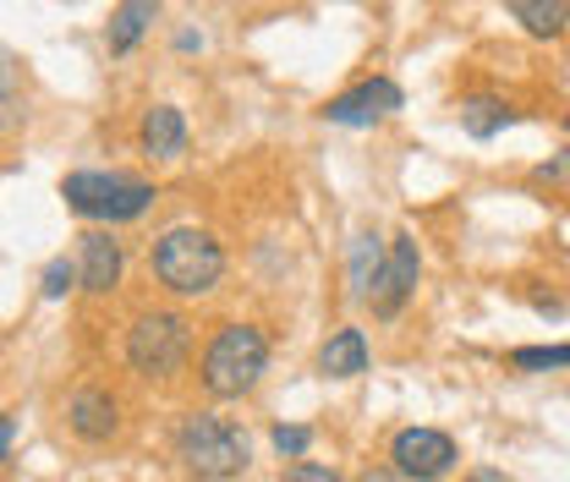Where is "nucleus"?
I'll return each instance as SVG.
<instances>
[{
  "label": "nucleus",
  "mask_w": 570,
  "mask_h": 482,
  "mask_svg": "<svg viewBox=\"0 0 570 482\" xmlns=\"http://www.w3.org/2000/svg\"><path fill=\"white\" fill-rule=\"evenodd\" d=\"M176 466L193 482H236L253 466V439L247 427H236L230 416L219 412H187L176 422Z\"/></svg>",
  "instance_id": "nucleus-1"
},
{
  "label": "nucleus",
  "mask_w": 570,
  "mask_h": 482,
  "mask_svg": "<svg viewBox=\"0 0 570 482\" xmlns=\"http://www.w3.org/2000/svg\"><path fill=\"white\" fill-rule=\"evenodd\" d=\"M148 269H154V279H159L170 296L198 302V296H214L219 279H225V247L214 242V230L170 225V230L148 247Z\"/></svg>",
  "instance_id": "nucleus-2"
},
{
  "label": "nucleus",
  "mask_w": 570,
  "mask_h": 482,
  "mask_svg": "<svg viewBox=\"0 0 570 482\" xmlns=\"http://www.w3.org/2000/svg\"><path fill=\"white\" fill-rule=\"evenodd\" d=\"M269 373V335L258 324H219L214 341L204 345V390L209 401H242L258 390V378Z\"/></svg>",
  "instance_id": "nucleus-3"
},
{
  "label": "nucleus",
  "mask_w": 570,
  "mask_h": 482,
  "mask_svg": "<svg viewBox=\"0 0 570 482\" xmlns=\"http://www.w3.org/2000/svg\"><path fill=\"white\" fill-rule=\"evenodd\" d=\"M61 198L71 214H82L94 225H127L154 208V181L127 176V170H71L61 181Z\"/></svg>",
  "instance_id": "nucleus-4"
},
{
  "label": "nucleus",
  "mask_w": 570,
  "mask_h": 482,
  "mask_svg": "<svg viewBox=\"0 0 570 482\" xmlns=\"http://www.w3.org/2000/svg\"><path fill=\"white\" fill-rule=\"evenodd\" d=\"M193 356V318L176 307H148L127 329V367L138 378H176Z\"/></svg>",
  "instance_id": "nucleus-5"
},
{
  "label": "nucleus",
  "mask_w": 570,
  "mask_h": 482,
  "mask_svg": "<svg viewBox=\"0 0 570 482\" xmlns=\"http://www.w3.org/2000/svg\"><path fill=\"white\" fill-rule=\"evenodd\" d=\"M417 279H423V253H417V236L401 230L390 247H384V264H379V279L367 291V307L379 318H401L406 302L417 296Z\"/></svg>",
  "instance_id": "nucleus-6"
},
{
  "label": "nucleus",
  "mask_w": 570,
  "mask_h": 482,
  "mask_svg": "<svg viewBox=\"0 0 570 482\" xmlns=\"http://www.w3.org/2000/svg\"><path fill=\"white\" fill-rule=\"evenodd\" d=\"M390 466H401L406 478H417V482H444L461 466V450L439 427H401L390 439Z\"/></svg>",
  "instance_id": "nucleus-7"
},
{
  "label": "nucleus",
  "mask_w": 570,
  "mask_h": 482,
  "mask_svg": "<svg viewBox=\"0 0 570 482\" xmlns=\"http://www.w3.org/2000/svg\"><path fill=\"white\" fill-rule=\"evenodd\" d=\"M401 105H406V94H401L395 77H362V82H352L346 94H335V99L324 105V121H330V127H379V121H390Z\"/></svg>",
  "instance_id": "nucleus-8"
},
{
  "label": "nucleus",
  "mask_w": 570,
  "mask_h": 482,
  "mask_svg": "<svg viewBox=\"0 0 570 482\" xmlns=\"http://www.w3.org/2000/svg\"><path fill=\"white\" fill-rule=\"evenodd\" d=\"M67 433L82 444H110L121 433V401L99 384H82L67 395Z\"/></svg>",
  "instance_id": "nucleus-9"
},
{
  "label": "nucleus",
  "mask_w": 570,
  "mask_h": 482,
  "mask_svg": "<svg viewBox=\"0 0 570 482\" xmlns=\"http://www.w3.org/2000/svg\"><path fill=\"white\" fill-rule=\"evenodd\" d=\"M121 269H127V253H121V242L110 236V225L88 230L82 247H77V285H82L88 296H110V291L121 285Z\"/></svg>",
  "instance_id": "nucleus-10"
},
{
  "label": "nucleus",
  "mask_w": 570,
  "mask_h": 482,
  "mask_svg": "<svg viewBox=\"0 0 570 482\" xmlns=\"http://www.w3.org/2000/svg\"><path fill=\"white\" fill-rule=\"evenodd\" d=\"M138 142H142V154H154V159H181V154H187V116H181L176 105L142 110Z\"/></svg>",
  "instance_id": "nucleus-11"
},
{
  "label": "nucleus",
  "mask_w": 570,
  "mask_h": 482,
  "mask_svg": "<svg viewBox=\"0 0 570 482\" xmlns=\"http://www.w3.org/2000/svg\"><path fill=\"white\" fill-rule=\"evenodd\" d=\"M159 6H165V0H121V6L110 11V28H105L110 56H132V50H138L142 33H148L154 17H159Z\"/></svg>",
  "instance_id": "nucleus-12"
},
{
  "label": "nucleus",
  "mask_w": 570,
  "mask_h": 482,
  "mask_svg": "<svg viewBox=\"0 0 570 482\" xmlns=\"http://www.w3.org/2000/svg\"><path fill=\"white\" fill-rule=\"evenodd\" d=\"M504 11L521 22L527 39H566L570 33V0H504Z\"/></svg>",
  "instance_id": "nucleus-13"
},
{
  "label": "nucleus",
  "mask_w": 570,
  "mask_h": 482,
  "mask_svg": "<svg viewBox=\"0 0 570 482\" xmlns=\"http://www.w3.org/2000/svg\"><path fill=\"white\" fill-rule=\"evenodd\" d=\"M318 373L324 378H362L367 373V335L362 329H335L330 341L318 345Z\"/></svg>",
  "instance_id": "nucleus-14"
},
{
  "label": "nucleus",
  "mask_w": 570,
  "mask_h": 482,
  "mask_svg": "<svg viewBox=\"0 0 570 482\" xmlns=\"http://www.w3.org/2000/svg\"><path fill=\"white\" fill-rule=\"evenodd\" d=\"M510 121H515V110H510L499 94H466V99H461V132H466V138L489 142V138H499Z\"/></svg>",
  "instance_id": "nucleus-15"
},
{
  "label": "nucleus",
  "mask_w": 570,
  "mask_h": 482,
  "mask_svg": "<svg viewBox=\"0 0 570 482\" xmlns=\"http://www.w3.org/2000/svg\"><path fill=\"white\" fill-rule=\"evenodd\" d=\"M379 264H384V242L373 230H356L352 236V296L356 302H367V291L379 279Z\"/></svg>",
  "instance_id": "nucleus-16"
},
{
  "label": "nucleus",
  "mask_w": 570,
  "mask_h": 482,
  "mask_svg": "<svg viewBox=\"0 0 570 482\" xmlns=\"http://www.w3.org/2000/svg\"><path fill=\"white\" fill-rule=\"evenodd\" d=\"M510 362L521 373H549V367H570V345H515Z\"/></svg>",
  "instance_id": "nucleus-17"
},
{
  "label": "nucleus",
  "mask_w": 570,
  "mask_h": 482,
  "mask_svg": "<svg viewBox=\"0 0 570 482\" xmlns=\"http://www.w3.org/2000/svg\"><path fill=\"white\" fill-rule=\"evenodd\" d=\"M269 439H275V455L285 461H307V450H313V427H302V422H281Z\"/></svg>",
  "instance_id": "nucleus-18"
},
{
  "label": "nucleus",
  "mask_w": 570,
  "mask_h": 482,
  "mask_svg": "<svg viewBox=\"0 0 570 482\" xmlns=\"http://www.w3.org/2000/svg\"><path fill=\"white\" fill-rule=\"evenodd\" d=\"M71 285H77V258H50V264H45V279H39L45 302H61Z\"/></svg>",
  "instance_id": "nucleus-19"
},
{
  "label": "nucleus",
  "mask_w": 570,
  "mask_h": 482,
  "mask_svg": "<svg viewBox=\"0 0 570 482\" xmlns=\"http://www.w3.org/2000/svg\"><path fill=\"white\" fill-rule=\"evenodd\" d=\"M17 88H22V61L0 45V110H11V105H17Z\"/></svg>",
  "instance_id": "nucleus-20"
},
{
  "label": "nucleus",
  "mask_w": 570,
  "mask_h": 482,
  "mask_svg": "<svg viewBox=\"0 0 570 482\" xmlns=\"http://www.w3.org/2000/svg\"><path fill=\"white\" fill-rule=\"evenodd\" d=\"M281 482H346L335 466H324V461H296V466H285Z\"/></svg>",
  "instance_id": "nucleus-21"
},
{
  "label": "nucleus",
  "mask_w": 570,
  "mask_h": 482,
  "mask_svg": "<svg viewBox=\"0 0 570 482\" xmlns=\"http://www.w3.org/2000/svg\"><path fill=\"white\" fill-rule=\"evenodd\" d=\"M356 482H417V478H406L401 466H367V472H362Z\"/></svg>",
  "instance_id": "nucleus-22"
},
{
  "label": "nucleus",
  "mask_w": 570,
  "mask_h": 482,
  "mask_svg": "<svg viewBox=\"0 0 570 482\" xmlns=\"http://www.w3.org/2000/svg\"><path fill=\"white\" fill-rule=\"evenodd\" d=\"M11 439H17V422H11V416H0V466L11 461Z\"/></svg>",
  "instance_id": "nucleus-23"
},
{
  "label": "nucleus",
  "mask_w": 570,
  "mask_h": 482,
  "mask_svg": "<svg viewBox=\"0 0 570 482\" xmlns=\"http://www.w3.org/2000/svg\"><path fill=\"white\" fill-rule=\"evenodd\" d=\"M466 482H504V478H499V472H472Z\"/></svg>",
  "instance_id": "nucleus-24"
}]
</instances>
